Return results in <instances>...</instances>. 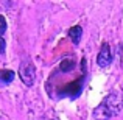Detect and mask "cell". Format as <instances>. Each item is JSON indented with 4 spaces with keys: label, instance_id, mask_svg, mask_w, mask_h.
Here are the masks:
<instances>
[{
    "label": "cell",
    "instance_id": "obj_1",
    "mask_svg": "<svg viewBox=\"0 0 123 120\" xmlns=\"http://www.w3.org/2000/svg\"><path fill=\"white\" fill-rule=\"evenodd\" d=\"M19 76L27 86H33L34 80H36V69L31 63H22L20 69H19Z\"/></svg>",
    "mask_w": 123,
    "mask_h": 120
},
{
    "label": "cell",
    "instance_id": "obj_2",
    "mask_svg": "<svg viewBox=\"0 0 123 120\" xmlns=\"http://www.w3.org/2000/svg\"><path fill=\"white\" fill-rule=\"evenodd\" d=\"M103 103H105V105L109 108V111L115 115L123 108V95L120 92H112V94H109V95L106 97Z\"/></svg>",
    "mask_w": 123,
    "mask_h": 120
},
{
    "label": "cell",
    "instance_id": "obj_3",
    "mask_svg": "<svg viewBox=\"0 0 123 120\" xmlns=\"http://www.w3.org/2000/svg\"><path fill=\"white\" fill-rule=\"evenodd\" d=\"M112 61V53H111V48H109V44H103L101 45V50L98 51V56H97V64L100 67H108Z\"/></svg>",
    "mask_w": 123,
    "mask_h": 120
},
{
    "label": "cell",
    "instance_id": "obj_4",
    "mask_svg": "<svg viewBox=\"0 0 123 120\" xmlns=\"http://www.w3.org/2000/svg\"><path fill=\"white\" fill-rule=\"evenodd\" d=\"M112 112L109 111V108L105 105V103H101V105H98L95 109H93V119L95 120H108L112 117Z\"/></svg>",
    "mask_w": 123,
    "mask_h": 120
},
{
    "label": "cell",
    "instance_id": "obj_5",
    "mask_svg": "<svg viewBox=\"0 0 123 120\" xmlns=\"http://www.w3.org/2000/svg\"><path fill=\"white\" fill-rule=\"evenodd\" d=\"M81 36H83V28L80 27V25H75V27H72L69 30V38L73 44H80Z\"/></svg>",
    "mask_w": 123,
    "mask_h": 120
},
{
    "label": "cell",
    "instance_id": "obj_6",
    "mask_svg": "<svg viewBox=\"0 0 123 120\" xmlns=\"http://www.w3.org/2000/svg\"><path fill=\"white\" fill-rule=\"evenodd\" d=\"M0 80H2V83L9 84L12 80H14V72H12V70H2V73H0Z\"/></svg>",
    "mask_w": 123,
    "mask_h": 120
},
{
    "label": "cell",
    "instance_id": "obj_7",
    "mask_svg": "<svg viewBox=\"0 0 123 120\" xmlns=\"http://www.w3.org/2000/svg\"><path fill=\"white\" fill-rule=\"evenodd\" d=\"M6 31V20L3 16H0V34H3Z\"/></svg>",
    "mask_w": 123,
    "mask_h": 120
},
{
    "label": "cell",
    "instance_id": "obj_8",
    "mask_svg": "<svg viewBox=\"0 0 123 120\" xmlns=\"http://www.w3.org/2000/svg\"><path fill=\"white\" fill-rule=\"evenodd\" d=\"M5 47H6L5 39H3V38H0V53H3V51H5Z\"/></svg>",
    "mask_w": 123,
    "mask_h": 120
}]
</instances>
